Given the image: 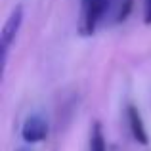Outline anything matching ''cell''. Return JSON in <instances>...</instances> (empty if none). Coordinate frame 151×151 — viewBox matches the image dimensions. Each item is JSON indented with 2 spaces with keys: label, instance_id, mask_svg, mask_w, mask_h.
<instances>
[{
  "label": "cell",
  "instance_id": "obj_1",
  "mask_svg": "<svg viewBox=\"0 0 151 151\" xmlns=\"http://www.w3.org/2000/svg\"><path fill=\"white\" fill-rule=\"evenodd\" d=\"M111 0H82L81 2V15H78V33L82 37H90L96 33L98 25L105 17Z\"/></svg>",
  "mask_w": 151,
  "mask_h": 151
},
{
  "label": "cell",
  "instance_id": "obj_2",
  "mask_svg": "<svg viewBox=\"0 0 151 151\" xmlns=\"http://www.w3.org/2000/svg\"><path fill=\"white\" fill-rule=\"evenodd\" d=\"M23 25V6L17 4L14 10L10 12V15L6 17L2 25V31H0V54H2V65L6 67L8 63V54H10V48L14 46L15 38H17V33Z\"/></svg>",
  "mask_w": 151,
  "mask_h": 151
},
{
  "label": "cell",
  "instance_id": "obj_3",
  "mask_svg": "<svg viewBox=\"0 0 151 151\" xmlns=\"http://www.w3.org/2000/svg\"><path fill=\"white\" fill-rule=\"evenodd\" d=\"M48 136V122L42 115H31L25 119L21 126V138L29 144H38V142L46 140Z\"/></svg>",
  "mask_w": 151,
  "mask_h": 151
},
{
  "label": "cell",
  "instance_id": "obj_4",
  "mask_svg": "<svg viewBox=\"0 0 151 151\" xmlns=\"http://www.w3.org/2000/svg\"><path fill=\"white\" fill-rule=\"evenodd\" d=\"M126 121H128V128L130 134L136 142H140L142 145H147V130H145L144 119H142V113L138 111V107L134 103H128L126 105Z\"/></svg>",
  "mask_w": 151,
  "mask_h": 151
},
{
  "label": "cell",
  "instance_id": "obj_5",
  "mask_svg": "<svg viewBox=\"0 0 151 151\" xmlns=\"http://www.w3.org/2000/svg\"><path fill=\"white\" fill-rule=\"evenodd\" d=\"M88 151H107L105 147V136L100 121H94L90 126V138H88Z\"/></svg>",
  "mask_w": 151,
  "mask_h": 151
},
{
  "label": "cell",
  "instance_id": "obj_6",
  "mask_svg": "<svg viewBox=\"0 0 151 151\" xmlns=\"http://www.w3.org/2000/svg\"><path fill=\"white\" fill-rule=\"evenodd\" d=\"M144 21L151 25V0H144Z\"/></svg>",
  "mask_w": 151,
  "mask_h": 151
},
{
  "label": "cell",
  "instance_id": "obj_7",
  "mask_svg": "<svg viewBox=\"0 0 151 151\" xmlns=\"http://www.w3.org/2000/svg\"><path fill=\"white\" fill-rule=\"evenodd\" d=\"M17 151H29V149H17Z\"/></svg>",
  "mask_w": 151,
  "mask_h": 151
}]
</instances>
